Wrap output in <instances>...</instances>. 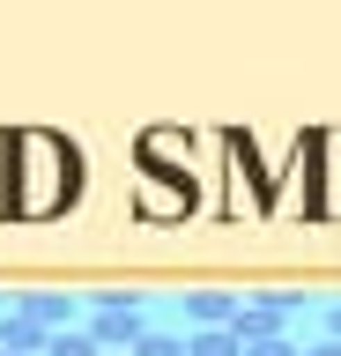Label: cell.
I'll list each match as a JSON object with an SVG mask.
<instances>
[{
    "label": "cell",
    "instance_id": "9",
    "mask_svg": "<svg viewBox=\"0 0 341 356\" xmlns=\"http://www.w3.org/2000/svg\"><path fill=\"white\" fill-rule=\"evenodd\" d=\"M134 356H185V334H163V327H149L134 341Z\"/></svg>",
    "mask_w": 341,
    "mask_h": 356
},
{
    "label": "cell",
    "instance_id": "10",
    "mask_svg": "<svg viewBox=\"0 0 341 356\" xmlns=\"http://www.w3.org/2000/svg\"><path fill=\"white\" fill-rule=\"evenodd\" d=\"M45 356H97V341L82 327H67V334H52V341H45Z\"/></svg>",
    "mask_w": 341,
    "mask_h": 356
},
{
    "label": "cell",
    "instance_id": "8",
    "mask_svg": "<svg viewBox=\"0 0 341 356\" xmlns=\"http://www.w3.org/2000/svg\"><path fill=\"white\" fill-rule=\"evenodd\" d=\"M185 356H245V349H238L230 327H201V334H185Z\"/></svg>",
    "mask_w": 341,
    "mask_h": 356
},
{
    "label": "cell",
    "instance_id": "1",
    "mask_svg": "<svg viewBox=\"0 0 341 356\" xmlns=\"http://www.w3.org/2000/svg\"><path fill=\"white\" fill-rule=\"evenodd\" d=\"M82 186V156L60 141L52 127H15L0 141V208L15 222H45L60 216Z\"/></svg>",
    "mask_w": 341,
    "mask_h": 356
},
{
    "label": "cell",
    "instance_id": "6",
    "mask_svg": "<svg viewBox=\"0 0 341 356\" xmlns=\"http://www.w3.org/2000/svg\"><path fill=\"white\" fill-rule=\"evenodd\" d=\"M230 319H238V297H230V289H185V334L230 327Z\"/></svg>",
    "mask_w": 341,
    "mask_h": 356
},
{
    "label": "cell",
    "instance_id": "13",
    "mask_svg": "<svg viewBox=\"0 0 341 356\" xmlns=\"http://www.w3.org/2000/svg\"><path fill=\"white\" fill-rule=\"evenodd\" d=\"M326 334H334V341H341V305H334V312H326Z\"/></svg>",
    "mask_w": 341,
    "mask_h": 356
},
{
    "label": "cell",
    "instance_id": "11",
    "mask_svg": "<svg viewBox=\"0 0 341 356\" xmlns=\"http://www.w3.org/2000/svg\"><path fill=\"white\" fill-rule=\"evenodd\" d=\"M245 356H304V349H297L290 334H274V341H252V349H245Z\"/></svg>",
    "mask_w": 341,
    "mask_h": 356
},
{
    "label": "cell",
    "instance_id": "3",
    "mask_svg": "<svg viewBox=\"0 0 341 356\" xmlns=\"http://www.w3.org/2000/svg\"><path fill=\"white\" fill-rule=\"evenodd\" d=\"M304 305L297 289H267V297H238V319H230V334H238V349H252V341H274V334H290V312Z\"/></svg>",
    "mask_w": 341,
    "mask_h": 356
},
{
    "label": "cell",
    "instance_id": "5",
    "mask_svg": "<svg viewBox=\"0 0 341 356\" xmlns=\"http://www.w3.org/2000/svg\"><path fill=\"white\" fill-rule=\"evenodd\" d=\"M8 312H23L30 327H45V334L82 327V297H60V289H23V297H8Z\"/></svg>",
    "mask_w": 341,
    "mask_h": 356
},
{
    "label": "cell",
    "instance_id": "2",
    "mask_svg": "<svg viewBox=\"0 0 341 356\" xmlns=\"http://www.w3.org/2000/svg\"><path fill=\"white\" fill-rule=\"evenodd\" d=\"M82 334H90L97 349H134L141 334H149V312H141L134 289H97V297H90V319H82Z\"/></svg>",
    "mask_w": 341,
    "mask_h": 356
},
{
    "label": "cell",
    "instance_id": "7",
    "mask_svg": "<svg viewBox=\"0 0 341 356\" xmlns=\"http://www.w3.org/2000/svg\"><path fill=\"white\" fill-rule=\"evenodd\" d=\"M52 334L45 327H30L23 312H0V356H45Z\"/></svg>",
    "mask_w": 341,
    "mask_h": 356
},
{
    "label": "cell",
    "instance_id": "4",
    "mask_svg": "<svg viewBox=\"0 0 341 356\" xmlns=\"http://www.w3.org/2000/svg\"><path fill=\"white\" fill-rule=\"evenodd\" d=\"M304 178H312V216H341V134H304Z\"/></svg>",
    "mask_w": 341,
    "mask_h": 356
},
{
    "label": "cell",
    "instance_id": "12",
    "mask_svg": "<svg viewBox=\"0 0 341 356\" xmlns=\"http://www.w3.org/2000/svg\"><path fill=\"white\" fill-rule=\"evenodd\" d=\"M304 356H341V341H334V334H319V341H312Z\"/></svg>",
    "mask_w": 341,
    "mask_h": 356
},
{
    "label": "cell",
    "instance_id": "14",
    "mask_svg": "<svg viewBox=\"0 0 341 356\" xmlns=\"http://www.w3.org/2000/svg\"><path fill=\"white\" fill-rule=\"evenodd\" d=\"M97 356H134V349H97Z\"/></svg>",
    "mask_w": 341,
    "mask_h": 356
}]
</instances>
